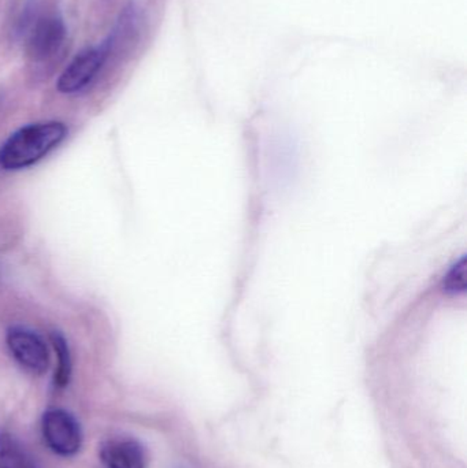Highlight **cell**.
<instances>
[{
	"label": "cell",
	"instance_id": "9",
	"mask_svg": "<svg viewBox=\"0 0 467 468\" xmlns=\"http://www.w3.org/2000/svg\"><path fill=\"white\" fill-rule=\"evenodd\" d=\"M466 264L465 259L458 261L454 267H452L451 271L447 275L446 280H444V289L447 292H452V293H457V292L465 291L466 285Z\"/></svg>",
	"mask_w": 467,
	"mask_h": 468
},
{
	"label": "cell",
	"instance_id": "1",
	"mask_svg": "<svg viewBox=\"0 0 467 468\" xmlns=\"http://www.w3.org/2000/svg\"><path fill=\"white\" fill-rule=\"evenodd\" d=\"M66 137L68 126L59 121L22 126L0 148V167L7 172L27 169L57 150Z\"/></svg>",
	"mask_w": 467,
	"mask_h": 468
},
{
	"label": "cell",
	"instance_id": "4",
	"mask_svg": "<svg viewBox=\"0 0 467 468\" xmlns=\"http://www.w3.org/2000/svg\"><path fill=\"white\" fill-rule=\"evenodd\" d=\"M8 349L14 359L29 373L41 376L48 370L49 354L43 338L22 326H13L5 335Z\"/></svg>",
	"mask_w": 467,
	"mask_h": 468
},
{
	"label": "cell",
	"instance_id": "3",
	"mask_svg": "<svg viewBox=\"0 0 467 468\" xmlns=\"http://www.w3.org/2000/svg\"><path fill=\"white\" fill-rule=\"evenodd\" d=\"M107 54V46L82 49L60 74L57 90L63 95H73L87 88L103 68Z\"/></svg>",
	"mask_w": 467,
	"mask_h": 468
},
{
	"label": "cell",
	"instance_id": "2",
	"mask_svg": "<svg viewBox=\"0 0 467 468\" xmlns=\"http://www.w3.org/2000/svg\"><path fill=\"white\" fill-rule=\"evenodd\" d=\"M41 431L49 450L63 458L76 455L81 448L82 431L80 423L66 410H47L41 420Z\"/></svg>",
	"mask_w": 467,
	"mask_h": 468
},
{
	"label": "cell",
	"instance_id": "6",
	"mask_svg": "<svg viewBox=\"0 0 467 468\" xmlns=\"http://www.w3.org/2000/svg\"><path fill=\"white\" fill-rule=\"evenodd\" d=\"M99 456L106 468H145V452L136 440H109L101 444Z\"/></svg>",
	"mask_w": 467,
	"mask_h": 468
},
{
	"label": "cell",
	"instance_id": "7",
	"mask_svg": "<svg viewBox=\"0 0 467 468\" xmlns=\"http://www.w3.org/2000/svg\"><path fill=\"white\" fill-rule=\"evenodd\" d=\"M0 468H38L24 445L11 436L0 433Z\"/></svg>",
	"mask_w": 467,
	"mask_h": 468
},
{
	"label": "cell",
	"instance_id": "8",
	"mask_svg": "<svg viewBox=\"0 0 467 468\" xmlns=\"http://www.w3.org/2000/svg\"><path fill=\"white\" fill-rule=\"evenodd\" d=\"M51 346L57 355L58 365L55 370L54 384L55 387L63 389L70 384L71 371H73V362H71L70 348L68 341L63 337L62 333L52 332Z\"/></svg>",
	"mask_w": 467,
	"mask_h": 468
},
{
	"label": "cell",
	"instance_id": "5",
	"mask_svg": "<svg viewBox=\"0 0 467 468\" xmlns=\"http://www.w3.org/2000/svg\"><path fill=\"white\" fill-rule=\"evenodd\" d=\"M65 38L66 27L62 18L57 16H43L33 25L27 41V51L37 62L49 59L59 51Z\"/></svg>",
	"mask_w": 467,
	"mask_h": 468
}]
</instances>
